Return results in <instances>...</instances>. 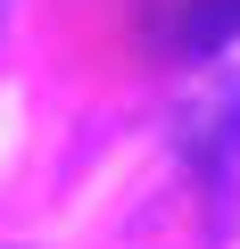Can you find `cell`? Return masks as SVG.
<instances>
[]
</instances>
